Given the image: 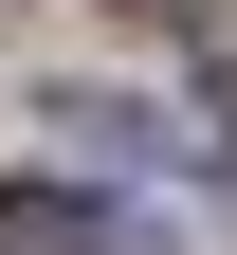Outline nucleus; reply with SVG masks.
<instances>
[{
  "label": "nucleus",
  "mask_w": 237,
  "mask_h": 255,
  "mask_svg": "<svg viewBox=\"0 0 237 255\" xmlns=\"http://www.w3.org/2000/svg\"><path fill=\"white\" fill-rule=\"evenodd\" d=\"M0 255H128V219L73 182H0Z\"/></svg>",
  "instance_id": "nucleus-1"
}]
</instances>
